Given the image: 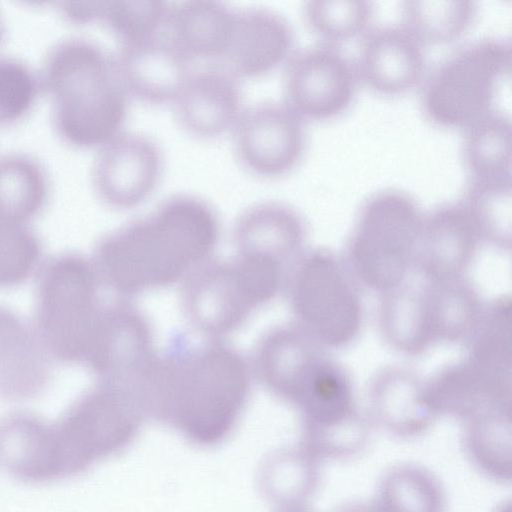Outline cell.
Listing matches in <instances>:
<instances>
[{"label":"cell","instance_id":"cell-1","mask_svg":"<svg viewBox=\"0 0 512 512\" xmlns=\"http://www.w3.org/2000/svg\"><path fill=\"white\" fill-rule=\"evenodd\" d=\"M180 346L156 357L138 393L146 417L180 432L198 446L222 442L247 401L250 373L233 348L213 342Z\"/></svg>","mask_w":512,"mask_h":512},{"label":"cell","instance_id":"cell-2","mask_svg":"<svg viewBox=\"0 0 512 512\" xmlns=\"http://www.w3.org/2000/svg\"><path fill=\"white\" fill-rule=\"evenodd\" d=\"M218 236L217 215L206 201L174 195L101 238L92 262L103 286L134 295L185 279L207 262Z\"/></svg>","mask_w":512,"mask_h":512},{"label":"cell","instance_id":"cell-3","mask_svg":"<svg viewBox=\"0 0 512 512\" xmlns=\"http://www.w3.org/2000/svg\"><path fill=\"white\" fill-rule=\"evenodd\" d=\"M57 133L69 144L98 149L123 130L129 95L114 55L79 37L49 48L39 72Z\"/></svg>","mask_w":512,"mask_h":512},{"label":"cell","instance_id":"cell-4","mask_svg":"<svg viewBox=\"0 0 512 512\" xmlns=\"http://www.w3.org/2000/svg\"><path fill=\"white\" fill-rule=\"evenodd\" d=\"M93 262L64 252L40 266L34 294L33 328L51 359L85 364L105 305Z\"/></svg>","mask_w":512,"mask_h":512},{"label":"cell","instance_id":"cell-5","mask_svg":"<svg viewBox=\"0 0 512 512\" xmlns=\"http://www.w3.org/2000/svg\"><path fill=\"white\" fill-rule=\"evenodd\" d=\"M145 417L131 387L99 382L84 392L51 423L57 480L79 475L121 452L134 440Z\"/></svg>","mask_w":512,"mask_h":512},{"label":"cell","instance_id":"cell-6","mask_svg":"<svg viewBox=\"0 0 512 512\" xmlns=\"http://www.w3.org/2000/svg\"><path fill=\"white\" fill-rule=\"evenodd\" d=\"M511 45L486 37L458 48L425 75L420 103L428 120L464 129L498 107L511 73Z\"/></svg>","mask_w":512,"mask_h":512},{"label":"cell","instance_id":"cell-7","mask_svg":"<svg viewBox=\"0 0 512 512\" xmlns=\"http://www.w3.org/2000/svg\"><path fill=\"white\" fill-rule=\"evenodd\" d=\"M286 266L241 255L232 262H205L184 280L182 305L190 323L209 336L238 329L252 311L281 289Z\"/></svg>","mask_w":512,"mask_h":512},{"label":"cell","instance_id":"cell-8","mask_svg":"<svg viewBox=\"0 0 512 512\" xmlns=\"http://www.w3.org/2000/svg\"><path fill=\"white\" fill-rule=\"evenodd\" d=\"M424 215L407 193L389 189L362 206L349 243L355 279L382 294L405 283L415 267Z\"/></svg>","mask_w":512,"mask_h":512},{"label":"cell","instance_id":"cell-9","mask_svg":"<svg viewBox=\"0 0 512 512\" xmlns=\"http://www.w3.org/2000/svg\"><path fill=\"white\" fill-rule=\"evenodd\" d=\"M289 297L297 326L323 348L346 346L360 332L363 309L355 277L328 250L318 249L298 259Z\"/></svg>","mask_w":512,"mask_h":512},{"label":"cell","instance_id":"cell-10","mask_svg":"<svg viewBox=\"0 0 512 512\" xmlns=\"http://www.w3.org/2000/svg\"><path fill=\"white\" fill-rule=\"evenodd\" d=\"M284 65L283 102L303 120L330 119L351 104L358 77L338 47L307 46L292 52Z\"/></svg>","mask_w":512,"mask_h":512},{"label":"cell","instance_id":"cell-11","mask_svg":"<svg viewBox=\"0 0 512 512\" xmlns=\"http://www.w3.org/2000/svg\"><path fill=\"white\" fill-rule=\"evenodd\" d=\"M231 135L238 161L262 178L289 173L305 148L303 119L283 101L245 106Z\"/></svg>","mask_w":512,"mask_h":512},{"label":"cell","instance_id":"cell-12","mask_svg":"<svg viewBox=\"0 0 512 512\" xmlns=\"http://www.w3.org/2000/svg\"><path fill=\"white\" fill-rule=\"evenodd\" d=\"M163 155L150 137L122 131L97 149L91 181L97 196L115 209H132L158 187Z\"/></svg>","mask_w":512,"mask_h":512},{"label":"cell","instance_id":"cell-13","mask_svg":"<svg viewBox=\"0 0 512 512\" xmlns=\"http://www.w3.org/2000/svg\"><path fill=\"white\" fill-rule=\"evenodd\" d=\"M155 357L145 317L126 303L105 305L85 362L99 382L135 389Z\"/></svg>","mask_w":512,"mask_h":512},{"label":"cell","instance_id":"cell-14","mask_svg":"<svg viewBox=\"0 0 512 512\" xmlns=\"http://www.w3.org/2000/svg\"><path fill=\"white\" fill-rule=\"evenodd\" d=\"M114 59L129 97L150 104L171 105L195 70L166 31L120 44Z\"/></svg>","mask_w":512,"mask_h":512},{"label":"cell","instance_id":"cell-15","mask_svg":"<svg viewBox=\"0 0 512 512\" xmlns=\"http://www.w3.org/2000/svg\"><path fill=\"white\" fill-rule=\"evenodd\" d=\"M293 30L267 8L234 10L227 48L217 66L237 80L261 77L285 64L292 54Z\"/></svg>","mask_w":512,"mask_h":512},{"label":"cell","instance_id":"cell-16","mask_svg":"<svg viewBox=\"0 0 512 512\" xmlns=\"http://www.w3.org/2000/svg\"><path fill=\"white\" fill-rule=\"evenodd\" d=\"M358 80L382 95H400L422 83L423 47L402 27L370 28L363 36L354 63Z\"/></svg>","mask_w":512,"mask_h":512},{"label":"cell","instance_id":"cell-17","mask_svg":"<svg viewBox=\"0 0 512 512\" xmlns=\"http://www.w3.org/2000/svg\"><path fill=\"white\" fill-rule=\"evenodd\" d=\"M171 106L179 126L199 139L231 134L245 107L239 80L213 65L195 69Z\"/></svg>","mask_w":512,"mask_h":512},{"label":"cell","instance_id":"cell-18","mask_svg":"<svg viewBox=\"0 0 512 512\" xmlns=\"http://www.w3.org/2000/svg\"><path fill=\"white\" fill-rule=\"evenodd\" d=\"M480 240L462 203L442 205L423 218L415 267L428 282L463 277Z\"/></svg>","mask_w":512,"mask_h":512},{"label":"cell","instance_id":"cell-19","mask_svg":"<svg viewBox=\"0 0 512 512\" xmlns=\"http://www.w3.org/2000/svg\"><path fill=\"white\" fill-rule=\"evenodd\" d=\"M51 360L33 326L0 305V401L20 402L40 395L51 379Z\"/></svg>","mask_w":512,"mask_h":512},{"label":"cell","instance_id":"cell-20","mask_svg":"<svg viewBox=\"0 0 512 512\" xmlns=\"http://www.w3.org/2000/svg\"><path fill=\"white\" fill-rule=\"evenodd\" d=\"M465 360L488 399L511 406L512 395V303L501 297L483 308L480 321L470 337Z\"/></svg>","mask_w":512,"mask_h":512},{"label":"cell","instance_id":"cell-21","mask_svg":"<svg viewBox=\"0 0 512 512\" xmlns=\"http://www.w3.org/2000/svg\"><path fill=\"white\" fill-rule=\"evenodd\" d=\"M322 348L297 325L274 329L259 343L256 372L273 394L294 404L311 370L324 357Z\"/></svg>","mask_w":512,"mask_h":512},{"label":"cell","instance_id":"cell-22","mask_svg":"<svg viewBox=\"0 0 512 512\" xmlns=\"http://www.w3.org/2000/svg\"><path fill=\"white\" fill-rule=\"evenodd\" d=\"M239 254L257 255L285 266L298 256L305 239L300 215L279 202H261L246 209L234 229Z\"/></svg>","mask_w":512,"mask_h":512},{"label":"cell","instance_id":"cell-23","mask_svg":"<svg viewBox=\"0 0 512 512\" xmlns=\"http://www.w3.org/2000/svg\"><path fill=\"white\" fill-rule=\"evenodd\" d=\"M0 468L31 484L56 481L51 423L30 411H13L0 418Z\"/></svg>","mask_w":512,"mask_h":512},{"label":"cell","instance_id":"cell-24","mask_svg":"<svg viewBox=\"0 0 512 512\" xmlns=\"http://www.w3.org/2000/svg\"><path fill=\"white\" fill-rule=\"evenodd\" d=\"M371 410L377 421L399 435L424 431L434 420L426 382L403 367H387L373 378L369 389Z\"/></svg>","mask_w":512,"mask_h":512},{"label":"cell","instance_id":"cell-25","mask_svg":"<svg viewBox=\"0 0 512 512\" xmlns=\"http://www.w3.org/2000/svg\"><path fill=\"white\" fill-rule=\"evenodd\" d=\"M234 10L209 0L170 4L166 33L195 63L215 65L223 56L232 31Z\"/></svg>","mask_w":512,"mask_h":512},{"label":"cell","instance_id":"cell-26","mask_svg":"<svg viewBox=\"0 0 512 512\" xmlns=\"http://www.w3.org/2000/svg\"><path fill=\"white\" fill-rule=\"evenodd\" d=\"M294 404L302 412L303 431L333 426L360 414L348 375L325 357L311 370Z\"/></svg>","mask_w":512,"mask_h":512},{"label":"cell","instance_id":"cell-27","mask_svg":"<svg viewBox=\"0 0 512 512\" xmlns=\"http://www.w3.org/2000/svg\"><path fill=\"white\" fill-rule=\"evenodd\" d=\"M423 293L434 342L457 343L470 339L484 307L468 281L463 277L431 281Z\"/></svg>","mask_w":512,"mask_h":512},{"label":"cell","instance_id":"cell-28","mask_svg":"<svg viewBox=\"0 0 512 512\" xmlns=\"http://www.w3.org/2000/svg\"><path fill=\"white\" fill-rule=\"evenodd\" d=\"M48 176L34 157L19 152L0 154V222L27 225L44 208Z\"/></svg>","mask_w":512,"mask_h":512},{"label":"cell","instance_id":"cell-29","mask_svg":"<svg viewBox=\"0 0 512 512\" xmlns=\"http://www.w3.org/2000/svg\"><path fill=\"white\" fill-rule=\"evenodd\" d=\"M378 323L384 340L402 354L420 355L434 342L423 288L416 289L404 283L383 293Z\"/></svg>","mask_w":512,"mask_h":512},{"label":"cell","instance_id":"cell-30","mask_svg":"<svg viewBox=\"0 0 512 512\" xmlns=\"http://www.w3.org/2000/svg\"><path fill=\"white\" fill-rule=\"evenodd\" d=\"M461 157L471 178L511 176L512 124L505 111H493L464 129Z\"/></svg>","mask_w":512,"mask_h":512},{"label":"cell","instance_id":"cell-31","mask_svg":"<svg viewBox=\"0 0 512 512\" xmlns=\"http://www.w3.org/2000/svg\"><path fill=\"white\" fill-rule=\"evenodd\" d=\"M401 26L423 47L452 43L475 21L477 6L464 0H411L400 8Z\"/></svg>","mask_w":512,"mask_h":512},{"label":"cell","instance_id":"cell-32","mask_svg":"<svg viewBox=\"0 0 512 512\" xmlns=\"http://www.w3.org/2000/svg\"><path fill=\"white\" fill-rule=\"evenodd\" d=\"M480 239L502 250L512 246L511 176L471 178L462 202Z\"/></svg>","mask_w":512,"mask_h":512},{"label":"cell","instance_id":"cell-33","mask_svg":"<svg viewBox=\"0 0 512 512\" xmlns=\"http://www.w3.org/2000/svg\"><path fill=\"white\" fill-rule=\"evenodd\" d=\"M471 456L488 473L510 475L511 406H487L466 419Z\"/></svg>","mask_w":512,"mask_h":512},{"label":"cell","instance_id":"cell-34","mask_svg":"<svg viewBox=\"0 0 512 512\" xmlns=\"http://www.w3.org/2000/svg\"><path fill=\"white\" fill-rule=\"evenodd\" d=\"M375 9L365 0H313L303 16L310 31L324 44L336 46L363 36L371 27Z\"/></svg>","mask_w":512,"mask_h":512},{"label":"cell","instance_id":"cell-35","mask_svg":"<svg viewBox=\"0 0 512 512\" xmlns=\"http://www.w3.org/2000/svg\"><path fill=\"white\" fill-rule=\"evenodd\" d=\"M428 401L436 413L465 420L493 404L466 361L449 365L426 382Z\"/></svg>","mask_w":512,"mask_h":512},{"label":"cell","instance_id":"cell-36","mask_svg":"<svg viewBox=\"0 0 512 512\" xmlns=\"http://www.w3.org/2000/svg\"><path fill=\"white\" fill-rule=\"evenodd\" d=\"M316 460L303 448L278 455L264 471L267 495L286 509L299 508L315 486Z\"/></svg>","mask_w":512,"mask_h":512},{"label":"cell","instance_id":"cell-37","mask_svg":"<svg viewBox=\"0 0 512 512\" xmlns=\"http://www.w3.org/2000/svg\"><path fill=\"white\" fill-rule=\"evenodd\" d=\"M442 506L439 486L422 470L398 468L383 483V512H442Z\"/></svg>","mask_w":512,"mask_h":512},{"label":"cell","instance_id":"cell-38","mask_svg":"<svg viewBox=\"0 0 512 512\" xmlns=\"http://www.w3.org/2000/svg\"><path fill=\"white\" fill-rule=\"evenodd\" d=\"M169 8L165 1H105L101 22L120 44L137 42L165 31Z\"/></svg>","mask_w":512,"mask_h":512},{"label":"cell","instance_id":"cell-39","mask_svg":"<svg viewBox=\"0 0 512 512\" xmlns=\"http://www.w3.org/2000/svg\"><path fill=\"white\" fill-rule=\"evenodd\" d=\"M43 246L27 225L0 222V288L26 282L40 268Z\"/></svg>","mask_w":512,"mask_h":512},{"label":"cell","instance_id":"cell-40","mask_svg":"<svg viewBox=\"0 0 512 512\" xmlns=\"http://www.w3.org/2000/svg\"><path fill=\"white\" fill-rule=\"evenodd\" d=\"M41 90L39 73L20 58L0 55V125L22 118Z\"/></svg>","mask_w":512,"mask_h":512},{"label":"cell","instance_id":"cell-41","mask_svg":"<svg viewBox=\"0 0 512 512\" xmlns=\"http://www.w3.org/2000/svg\"><path fill=\"white\" fill-rule=\"evenodd\" d=\"M105 1L62 2L60 10L69 20L79 24L101 22Z\"/></svg>","mask_w":512,"mask_h":512},{"label":"cell","instance_id":"cell-42","mask_svg":"<svg viewBox=\"0 0 512 512\" xmlns=\"http://www.w3.org/2000/svg\"><path fill=\"white\" fill-rule=\"evenodd\" d=\"M341 512H383L380 507L370 506V505H356L350 508H347Z\"/></svg>","mask_w":512,"mask_h":512},{"label":"cell","instance_id":"cell-43","mask_svg":"<svg viewBox=\"0 0 512 512\" xmlns=\"http://www.w3.org/2000/svg\"><path fill=\"white\" fill-rule=\"evenodd\" d=\"M3 36H4V24H3L2 17L0 16V44H1V41L3 40Z\"/></svg>","mask_w":512,"mask_h":512},{"label":"cell","instance_id":"cell-44","mask_svg":"<svg viewBox=\"0 0 512 512\" xmlns=\"http://www.w3.org/2000/svg\"><path fill=\"white\" fill-rule=\"evenodd\" d=\"M283 512H305L299 508H289V509H286L285 511Z\"/></svg>","mask_w":512,"mask_h":512}]
</instances>
